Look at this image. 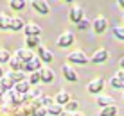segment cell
I'll use <instances>...</instances> for the list:
<instances>
[{"label": "cell", "instance_id": "cell-21", "mask_svg": "<svg viewBox=\"0 0 124 116\" xmlns=\"http://www.w3.org/2000/svg\"><path fill=\"white\" fill-rule=\"evenodd\" d=\"M25 45H27V48H32V46H40V36H27V39H25Z\"/></svg>", "mask_w": 124, "mask_h": 116}, {"label": "cell", "instance_id": "cell-23", "mask_svg": "<svg viewBox=\"0 0 124 116\" xmlns=\"http://www.w3.org/2000/svg\"><path fill=\"white\" fill-rule=\"evenodd\" d=\"M9 64H11V68H13V71H18V70H22V61H20V59L18 57H16V55H15V57H13V59H9Z\"/></svg>", "mask_w": 124, "mask_h": 116}, {"label": "cell", "instance_id": "cell-39", "mask_svg": "<svg viewBox=\"0 0 124 116\" xmlns=\"http://www.w3.org/2000/svg\"><path fill=\"white\" fill-rule=\"evenodd\" d=\"M122 20H124V18H122Z\"/></svg>", "mask_w": 124, "mask_h": 116}, {"label": "cell", "instance_id": "cell-8", "mask_svg": "<svg viewBox=\"0 0 124 116\" xmlns=\"http://www.w3.org/2000/svg\"><path fill=\"white\" fill-rule=\"evenodd\" d=\"M106 59H108V50H106V48H99L95 54L92 55L90 61H92V63H95V64H99V63H104Z\"/></svg>", "mask_w": 124, "mask_h": 116}, {"label": "cell", "instance_id": "cell-16", "mask_svg": "<svg viewBox=\"0 0 124 116\" xmlns=\"http://www.w3.org/2000/svg\"><path fill=\"white\" fill-rule=\"evenodd\" d=\"M99 107H108V105H113L115 102H113V98L112 97H108V95H99L97 97V102H95Z\"/></svg>", "mask_w": 124, "mask_h": 116}, {"label": "cell", "instance_id": "cell-29", "mask_svg": "<svg viewBox=\"0 0 124 116\" xmlns=\"http://www.w3.org/2000/svg\"><path fill=\"white\" fill-rule=\"evenodd\" d=\"M110 84L113 86V88H117V89H122L124 88V82L121 79H117V77H112V80H110Z\"/></svg>", "mask_w": 124, "mask_h": 116}, {"label": "cell", "instance_id": "cell-3", "mask_svg": "<svg viewBox=\"0 0 124 116\" xmlns=\"http://www.w3.org/2000/svg\"><path fill=\"white\" fill-rule=\"evenodd\" d=\"M72 43H74V34L72 32H63L61 36L58 38V46L59 48H67V46H70Z\"/></svg>", "mask_w": 124, "mask_h": 116}, {"label": "cell", "instance_id": "cell-20", "mask_svg": "<svg viewBox=\"0 0 124 116\" xmlns=\"http://www.w3.org/2000/svg\"><path fill=\"white\" fill-rule=\"evenodd\" d=\"M9 77H11V80L13 82H22V80H25V71H22V70H18V71H11L9 73Z\"/></svg>", "mask_w": 124, "mask_h": 116}, {"label": "cell", "instance_id": "cell-24", "mask_svg": "<svg viewBox=\"0 0 124 116\" xmlns=\"http://www.w3.org/2000/svg\"><path fill=\"white\" fill-rule=\"evenodd\" d=\"M27 82H29V84H38V82H41V77H40V70H38V71H31V75H29Z\"/></svg>", "mask_w": 124, "mask_h": 116}, {"label": "cell", "instance_id": "cell-27", "mask_svg": "<svg viewBox=\"0 0 124 116\" xmlns=\"http://www.w3.org/2000/svg\"><path fill=\"white\" fill-rule=\"evenodd\" d=\"M11 7L16 9V11L23 9V7H25V0H11Z\"/></svg>", "mask_w": 124, "mask_h": 116}, {"label": "cell", "instance_id": "cell-6", "mask_svg": "<svg viewBox=\"0 0 124 116\" xmlns=\"http://www.w3.org/2000/svg\"><path fill=\"white\" fill-rule=\"evenodd\" d=\"M106 27H108V21H106L104 16H97V18L93 20V31H95L97 34L104 32V31H106Z\"/></svg>", "mask_w": 124, "mask_h": 116}, {"label": "cell", "instance_id": "cell-5", "mask_svg": "<svg viewBox=\"0 0 124 116\" xmlns=\"http://www.w3.org/2000/svg\"><path fill=\"white\" fill-rule=\"evenodd\" d=\"M32 7L38 13H41V14H49L50 13V7L47 4V0H32Z\"/></svg>", "mask_w": 124, "mask_h": 116}, {"label": "cell", "instance_id": "cell-26", "mask_svg": "<svg viewBox=\"0 0 124 116\" xmlns=\"http://www.w3.org/2000/svg\"><path fill=\"white\" fill-rule=\"evenodd\" d=\"M79 109V104L76 100H68L65 104V111H70V113H76V111Z\"/></svg>", "mask_w": 124, "mask_h": 116}, {"label": "cell", "instance_id": "cell-28", "mask_svg": "<svg viewBox=\"0 0 124 116\" xmlns=\"http://www.w3.org/2000/svg\"><path fill=\"white\" fill-rule=\"evenodd\" d=\"M9 59H11V54L6 48H0V63H9Z\"/></svg>", "mask_w": 124, "mask_h": 116}, {"label": "cell", "instance_id": "cell-36", "mask_svg": "<svg viewBox=\"0 0 124 116\" xmlns=\"http://www.w3.org/2000/svg\"><path fill=\"white\" fill-rule=\"evenodd\" d=\"M2 77H4V70L0 68V79H2Z\"/></svg>", "mask_w": 124, "mask_h": 116}, {"label": "cell", "instance_id": "cell-11", "mask_svg": "<svg viewBox=\"0 0 124 116\" xmlns=\"http://www.w3.org/2000/svg\"><path fill=\"white\" fill-rule=\"evenodd\" d=\"M23 20L22 18H18V16H11V18H9V29H11V31H22V29H23Z\"/></svg>", "mask_w": 124, "mask_h": 116}, {"label": "cell", "instance_id": "cell-19", "mask_svg": "<svg viewBox=\"0 0 124 116\" xmlns=\"http://www.w3.org/2000/svg\"><path fill=\"white\" fill-rule=\"evenodd\" d=\"M68 100H70V95H68L67 91H59L58 95H56V98H54V102L59 104V105H65Z\"/></svg>", "mask_w": 124, "mask_h": 116}, {"label": "cell", "instance_id": "cell-38", "mask_svg": "<svg viewBox=\"0 0 124 116\" xmlns=\"http://www.w3.org/2000/svg\"><path fill=\"white\" fill-rule=\"evenodd\" d=\"M119 4H121V6L124 7V0H119Z\"/></svg>", "mask_w": 124, "mask_h": 116}, {"label": "cell", "instance_id": "cell-4", "mask_svg": "<svg viewBox=\"0 0 124 116\" xmlns=\"http://www.w3.org/2000/svg\"><path fill=\"white\" fill-rule=\"evenodd\" d=\"M102 86H104V80L102 79H93L90 84H88V91L92 93V95H99L101 93V89H102Z\"/></svg>", "mask_w": 124, "mask_h": 116}, {"label": "cell", "instance_id": "cell-7", "mask_svg": "<svg viewBox=\"0 0 124 116\" xmlns=\"http://www.w3.org/2000/svg\"><path fill=\"white\" fill-rule=\"evenodd\" d=\"M61 71H63V75H65L67 80H70V82H76V80H78V73H76V70L70 66V64H63Z\"/></svg>", "mask_w": 124, "mask_h": 116}, {"label": "cell", "instance_id": "cell-25", "mask_svg": "<svg viewBox=\"0 0 124 116\" xmlns=\"http://www.w3.org/2000/svg\"><path fill=\"white\" fill-rule=\"evenodd\" d=\"M9 18L11 16H7V14H0V29H2V31H7V29H9Z\"/></svg>", "mask_w": 124, "mask_h": 116}, {"label": "cell", "instance_id": "cell-9", "mask_svg": "<svg viewBox=\"0 0 124 116\" xmlns=\"http://www.w3.org/2000/svg\"><path fill=\"white\" fill-rule=\"evenodd\" d=\"M16 57H18L22 63H25V61H29V59H32L34 54H32L31 48H18L16 50Z\"/></svg>", "mask_w": 124, "mask_h": 116}, {"label": "cell", "instance_id": "cell-33", "mask_svg": "<svg viewBox=\"0 0 124 116\" xmlns=\"http://www.w3.org/2000/svg\"><path fill=\"white\" fill-rule=\"evenodd\" d=\"M31 97H41V91H40V89H32V91H31Z\"/></svg>", "mask_w": 124, "mask_h": 116}, {"label": "cell", "instance_id": "cell-2", "mask_svg": "<svg viewBox=\"0 0 124 116\" xmlns=\"http://www.w3.org/2000/svg\"><path fill=\"white\" fill-rule=\"evenodd\" d=\"M68 61L74 63V64H86V63H88V57L85 55V52L76 50V52H70V54H68Z\"/></svg>", "mask_w": 124, "mask_h": 116}, {"label": "cell", "instance_id": "cell-12", "mask_svg": "<svg viewBox=\"0 0 124 116\" xmlns=\"http://www.w3.org/2000/svg\"><path fill=\"white\" fill-rule=\"evenodd\" d=\"M85 18V13H83V9H81L79 6H74L70 9V20L74 21V23H78L79 20H83Z\"/></svg>", "mask_w": 124, "mask_h": 116}, {"label": "cell", "instance_id": "cell-22", "mask_svg": "<svg viewBox=\"0 0 124 116\" xmlns=\"http://www.w3.org/2000/svg\"><path fill=\"white\" fill-rule=\"evenodd\" d=\"M115 114H117V107L115 105H108V107H102L99 116H115Z\"/></svg>", "mask_w": 124, "mask_h": 116}, {"label": "cell", "instance_id": "cell-15", "mask_svg": "<svg viewBox=\"0 0 124 116\" xmlns=\"http://www.w3.org/2000/svg\"><path fill=\"white\" fill-rule=\"evenodd\" d=\"M29 89H31V84L27 82V79L22 80V82H16V84H15V91L20 93V95H27Z\"/></svg>", "mask_w": 124, "mask_h": 116}, {"label": "cell", "instance_id": "cell-32", "mask_svg": "<svg viewBox=\"0 0 124 116\" xmlns=\"http://www.w3.org/2000/svg\"><path fill=\"white\" fill-rule=\"evenodd\" d=\"M113 34H115V38H119V39H124V27H115Z\"/></svg>", "mask_w": 124, "mask_h": 116}, {"label": "cell", "instance_id": "cell-14", "mask_svg": "<svg viewBox=\"0 0 124 116\" xmlns=\"http://www.w3.org/2000/svg\"><path fill=\"white\" fill-rule=\"evenodd\" d=\"M40 77H41V82H52L54 80V71L50 68H41L40 70Z\"/></svg>", "mask_w": 124, "mask_h": 116}, {"label": "cell", "instance_id": "cell-37", "mask_svg": "<svg viewBox=\"0 0 124 116\" xmlns=\"http://www.w3.org/2000/svg\"><path fill=\"white\" fill-rule=\"evenodd\" d=\"M121 66H122V68H124V57H122V59H121Z\"/></svg>", "mask_w": 124, "mask_h": 116}, {"label": "cell", "instance_id": "cell-13", "mask_svg": "<svg viewBox=\"0 0 124 116\" xmlns=\"http://www.w3.org/2000/svg\"><path fill=\"white\" fill-rule=\"evenodd\" d=\"M38 54H40V59H41V63H50L52 61V52H50V50H47L45 46H38Z\"/></svg>", "mask_w": 124, "mask_h": 116}, {"label": "cell", "instance_id": "cell-35", "mask_svg": "<svg viewBox=\"0 0 124 116\" xmlns=\"http://www.w3.org/2000/svg\"><path fill=\"white\" fill-rule=\"evenodd\" d=\"M115 77H117V79H121L122 82H124V70H121V71H119V73L115 75Z\"/></svg>", "mask_w": 124, "mask_h": 116}, {"label": "cell", "instance_id": "cell-10", "mask_svg": "<svg viewBox=\"0 0 124 116\" xmlns=\"http://www.w3.org/2000/svg\"><path fill=\"white\" fill-rule=\"evenodd\" d=\"M23 31H25V36H40V34H41L40 25H36V23H27V25H23Z\"/></svg>", "mask_w": 124, "mask_h": 116}, {"label": "cell", "instance_id": "cell-1", "mask_svg": "<svg viewBox=\"0 0 124 116\" xmlns=\"http://www.w3.org/2000/svg\"><path fill=\"white\" fill-rule=\"evenodd\" d=\"M41 68V59L40 57H32V59H29V61H25L22 64V71H38Z\"/></svg>", "mask_w": 124, "mask_h": 116}, {"label": "cell", "instance_id": "cell-31", "mask_svg": "<svg viewBox=\"0 0 124 116\" xmlns=\"http://www.w3.org/2000/svg\"><path fill=\"white\" fill-rule=\"evenodd\" d=\"M88 27H90V21H88L86 18H83V20L78 21V29H79V31H83V29H88Z\"/></svg>", "mask_w": 124, "mask_h": 116}, {"label": "cell", "instance_id": "cell-18", "mask_svg": "<svg viewBox=\"0 0 124 116\" xmlns=\"http://www.w3.org/2000/svg\"><path fill=\"white\" fill-rule=\"evenodd\" d=\"M47 113H49L50 116H59L63 113V105H59V104L54 102V104H50L49 107H47Z\"/></svg>", "mask_w": 124, "mask_h": 116}, {"label": "cell", "instance_id": "cell-17", "mask_svg": "<svg viewBox=\"0 0 124 116\" xmlns=\"http://www.w3.org/2000/svg\"><path fill=\"white\" fill-rule=\"evenodd\" d=\"M13 88H15V82L11 80V77H2V79H0V89H2V93L11 91Z\"/></svg>", "mask_w": 124, "mask_h": 116}, {"label": "cell", "instance_id": "cell-30", "mask_svg": "<svg viewBox=\"0 0 124 116\" xmlns=\"http://www.w3.org/2000/svg\"><path fill=\"white\" fill-rule=\"evenodd\" d=\"M40 104H41V105H43L45 109H47V107H49L50 104H54V98H50V97H41Z\"/></svg>", "mask_w": 124, "mask_h": 116}, {"label": "cell", "instance_id": "cell-34", "mask_svg": "<svg viewBox=\"0 0 124 116\" xmlns=\"http://www.w3.org/2000/svg\"><path fill=\"white\" fill-rule=\"evenodd\" d=\"M59 116H78V114H76V113H70V111H63Z\"/></svg>", "mask_w": 124, "mask_h": 116}]
</instances>
